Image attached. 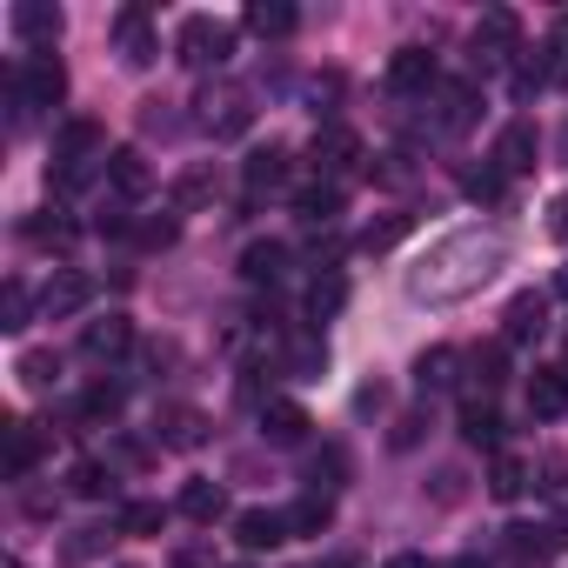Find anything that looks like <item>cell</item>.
<instances>
[{"label":"cell","mask_w":568,"mask_h":568,"mask_svg":"<svg viewBox=\"0 0 568 568\" xmlns=\"http://www.w3.org/2000/svg\"><path fill=\"white\" fill-rule=\"evenodd\" d=\"M114 415H121V388L114 382H94L81 395V422H114Z\"/></svg>","instance_id":"obj_37"},{"label":"cell","mask_w":568,"mask_h":568,"mask_svg":"<svg viewBox=\"0 0 568 568\" xmlns=\"http://www.w3.org/2000/svg\"><path fill=\"white\" fill-rule=\"evenodd\" d=\"M455 382H462V355H455V348H428V355L415 362V388H422V395H448Z\"/></svg>","instance_id":"obj_23"},{"label":"cell","mask_w":568,"mask_h":568,"mask_svg":"<svg viewBox=\"0 0 568 568\" xmlns=\"http://www.w3.org/2000/svg\"><path fill=\"white\" fill-rule=\"evenodd\" d=\"M194 108H201V114H194V128H201L207 141H241V134L254 128V108H247V94H241V88H207Z\"/></svg>","instance_id":"obj_5"},{"label":"cell","mask_w":568,"mask_h":568,"mask_svg":"<svg viewBox=\"0 0 568 568\" xmlns=\"http://www.w3.org/2000/svg\"><path fill=\"white\" fill-rule=\"evenodd\" d=\"M422 428H428L422 415H402V422H395V448H415V442H422Z\"/></svg>","instance_id":"obj_46"},{"label":"cell","mask_w":568,"mask_h":568,"mask_svg":"<svg viewBox=\"0 0 568 568\" xmlns=\"http://www.w3.org/2000/svg\"><path fill=\"white\" fill-rule=\"evenodd\" d=\"M475 114H481V88L475 81H442L435 88V128L442 134H468Z\"/></svg>","instance_id":"obj_11"},{"label":"cell","mask_w":568,"mask_h":568,"mask_svg":"<svg viewBox=\"0 0 568 568\" xmlns=\"http://www.w3.org/2000/svg\"><path fill=\"white\" fill-rule=\"evenodd\" d=\"M548 234L568 247V194H555V201H548Z\"/></svg>","instance_id":"obj_44"},{"label":"cell","mask_w":568,"mask_h":568,"mask_svg":"<svg viewBox=\"0 0 568 568\" xmlns=\"http://www.w3.org/2000/svg\"><path fill=\"white\" fill-rule=\"evenodd\" d=\"M114 54H121L128 68H148V61L161 54V34H154V14L141 8V0H134V8H121V14H114Z\"/></svg>","instance_id":"obj_7"},{"label":"cell","mask_w":568,"mask_h":568,"mask_svg":"<svg viewBox=\"0 0 568 568\" xmlns=\"http://www.w3.org/2000/svg\"><path fill=\"white\" fill-rule=\"evenodd\" d=\"M61 94H68V68H61L54 54H28V61L14 68V81H8V101H14L21 121L41 114V108H61Z\"/></svg>","instance_id":"obj_3"},{"label":"cell","mask_w":568,"mask_h":568,"mask_svg":"<svg viewBox=\"0 0 568 568\" xmlns=\"http://www.w3.org/2000/svg\"><path fill=\"white\" fill-rule=\"evenodd\" d=\"M108 181H114V194L141 201V194L154 187V168H148V154H141V148H114V154H108Z\"/></svg>","instance_id":"obj_21"},{"label":"cell","mask_w":568,"mask_h":568,"mask_svg":"<svg viewBox=\"0 0 568 568\" xmlns=\"http://www.w3.org/2000/svg\"><path fill=\"white\" fill-rule=\"evenodd\" d=\"M94 302V281L81 274V267H54L48 274V288H41V315L48 322H68V315H81Z\"/></svg>","instance_id":"obj_8"},{"label":"cell","mask_w":568,"mask_h":568,"mask_svg":"<svg viewBox=\"0 0 568 568\" xmlns=\"http://www.w3.org/2000/svg\"><path fill=\"white\" fill-rule=\"evenodd\" d=\"M295 214H302V221H315V227H328V221L342 214V187H335V181L302 187V194H295Z\"/></svg>","instance_id":"obj_27"},{"label":"cell","mask_w":568,"mask_h":568,"mask_svg":"<svg viewBox=\"0 0 568 568\" xmlns=\"http://www.w3.org/2000/svg\"><path fill=\"white\" fill-rule=\"evenodd\" d=\"M555 288H561V295H568V267H561V274H555Z\"/></svg>","instance_id":"obj_48"},{"label":"cell","mask_w":568,"mask_h":568,"mask_svg":"<svg viewBox=\"0 0 568 568\" xmlns=\"http://www.w3.org/2000/svg\"><path fill=\"white\" fill-rule=\"evenodd\" d=\"M462 435H468L475 448H501V415H495L488 402H468V408H462Z\"/></svg>","instance_id":"obj_28"},{"label":"cell","mask_w":568,"mask_h":568,"mask_svg":"<svg viewBox=\"0 0 568 568\" xmlns=\"http://www.w3.org/2000/svg\"><path fill=\"white\" fill-rule=\"evenodd\" d=\"M241 274L254 281V288H274V281L288 274V241H254V247L241 254Z\"/></svg>","instance_id":"obj_22"},{"label":"cell","mask_w":568,"mask_h":568,"mask_svg":"<svg viewBox=\"0 0 568 568\" xmlns=\"http://www.w3.org/2000/svg\"><path fill=\"white\" fill-rule=\"evenodd\" d=\"M174 234H181V227H174V221H141V241H148V247H168V241H174Z\"/></svg>","instance_id":"obj_45"},{"label":"cell","mask_w":568,"mask_h":568,"mask_svg":"<svg viewBox=\"0 0 568 568\" xmlns=\"http://www.w3.org/2000/svg\"><path fill=\"white\" fill-rule=\"evenodd\" d=\"M34 455H41L34 428H28V422H8V475H14V481H21V475L34 468Z\"/></svg>","instance_id":"obj_35"},{"label":"cell","mask_w":568,"mask_h":568,"mask_svg":"<svg viewBox=\"0 0 568 568\" xmlns=\"http://www.w3.org/2000/svg\"><path fill=\"white\" fill-rule=\"evenodd\" d=\"M541 68H548V88H568V14L548 28V41H541Z\"/></svg>","instance_id":"obj_33"},{"label":"cell","mask_w":568,"mask_h":568,"mask_svg":"<svg viewBox=\"0 0 568 568\" xmlns=\"http://www.w3.org/2000/svg\"><path fill=\"white\" fill-rule=\"evenodd\" d=\"M181 515H187V521H221V515H227V488L207 481V475H194V481L181 488Z\"/></svg>","instance_id":"obj_25"},{"label":"cell","mask_w":568,"mask_h":568,"mask_svg":"<svg viewBox=\"0 0 568 568\" xmlns=\"http://www.w3.org/2000/svg\"><path fill=\"white\" fill-rule=\"evenodd\" d=\"M462 187H468V201H488V207H495V201H501V187H508V181H501V174H495V168H468V174H462Z\"/></svg>","instance_id":"obj_39"},{"label":"cell","mask_w":568,"mask_h":568,"mask_svg":"<svg viewBox=\"0 0 568 568\" xmlns=\"http://www.w3.org/2000/svg\"><path fill=\"white\" fill-rule=\"evenodd\" d=\"M168 201H174V207H181V214H187V207H201V201H214V174H181V181H174V194H168Z\"/></svg>","instance_id":"obj_38"},{"label":"cell","mask_w":568,"mask_h":568,"mask_svg":"<svg viewBox=\"0 0 568 568\" xmlns=\"http://www.w3.org/2000/svg\"><path fill=\"white\" fill-rule=\"evenodd\" d=\"M68 488H74L81 501H101V495L114 488V475H108L101 462H74V468H68Z\"/></svg>","instance_id":"obj_36"},{"label":"cell","mask_w":568,"mask_h":568,"mask_svg":"<svg viewBox=\"0 0 568 568\" xmlns=\"http://www.w3.org/2000/svg\"><path fill=\"white\" fill-rule=\"evenodd\" d=\"M128 348H134V322H128V315H101V322L81 328V355H88L94 368H114Z\"/></svg>","instance_id":"obj_10"},{"label":"cell","mask_w":568,"mask_h":568,"mask_svg":"<svg viewBox=\"0 0 568 568\" xmlns=\"http://www.w3.org/2000/svg\"><path fill=\"white\" fill-rule=\"evenodd\" d=\"M174 568H214V555H207L201 541H181V548H174Z\"/></svg>","instance_id":"obj_43"},{"label":"cell","mask_w":568,"mask_h":568,"mask_svg":"<svg viewBox=\"0 0 568 568\" xmlns=\"http://www.w3.org/2000/svg\"><path fill=\"white\" fill-rule=\"evenodd\" d=\"M227 54H234V28H227V21H214V14H187V21H181V34H174V61H181V68L207 74V68H221Z\"/></svg>","instance_id":"obj_4"},{"label":"cell","mask_w":568,"mask_h":568,"mask_svg":"<svg viewBox=\"0 0 568 568\" xmlns=\"http://www.w3.org/2000/svg\"><path fill=\"white\" fill-rule=\"evenodd\" d=\"M54 375H61V362H54V355H28V362H21V382H28V388H48Z\"/></svg>","instance_id":"obj_41"},{"label":"cell","mask_w":568,"mask_h":568,"mask_svg":"<svg viewBox=\"0 0 568 568\" xmlns=\"http://www.w3.org/2000/svg\"><path fill=\"white\" fill-rule=\"evenodd\" d=\"M541 328H548V302L528 288V295H515L508 308H501V342L508 348H521V342H541Z\"/></svg>","instance_id":"obj_16"},{"label":"cell","mask_w":568,"mask_h":568,"mask_svg":"<svg viewBox=\"0 0 568 568\" xmlns=\"http://www.w3.org/2000/svg\"><path fill=\"white\" fill-rule=\"evenodd\" d=\"M382 568H428V555H388Z\"/></svg>","instance_id":"obj_47"},{"label":"cell","mask_w":568,"mask_h":568,"mask_svg":"<svg viewBox=\"0 0 568 568\" xmlns=\"http://www.w3.org/2000/svg\"><path fill=\"white\" fill-rule=\"evenodd\" d=\"M121 568H128V561H121Z\"/></svg>","instance_id":"obj_49"},{"label":"cell","mask_w":568,"mask_h":568,"mask_svg":"<svg viewBox=\"0 0 568 568\" xmlns=\"http://www.w3.org/2000/svg\"><path fill=\"white\" fill-rule=\"evenodd\" d=\"M535 121H508L501 134H495V154H488V168L501 174V181H515V174H535Z\"/></svg>","instance_id":"obj_9"},{"label":"cell","mask_w":568,"mask_h":568,"mask_svg":"<svg viewBox=\"0 0 568 568\" xmlns=\"http://www.w3.org/2000/svg\"><path fill=\"white\" fill-rule=\"evenodd\" d=\"M308 428H315V422H308L302 402H267V408H261V435H267L274 448H302Z\"/></svg>","instance_id":"obj_17"},{"label":"cell","mask_w":568,"mask_h":568,"mask_svg":"<svg viewBox=\"0 0 568 568\" xmlns=\"http://www.w3.org/2000/svg\"><path fill=\"white\" fill-rule=\"evenodd\" d=\"M28 241H34V247H54V254H61V247L74 241V227H68V221H28Z\"/></svg>","instance_id":"obj_40"},{"label":"cell","mask_w":568,"mask_h":568,"mask_svg":"<svg viewBox=\"0 0 568 568\" xmlns=\"http://www.w3.org/2000/svg\"><path fill=\"white\" fill-rule=\"evenodd\" d=\"M528 415L535 422H561L568 415V368H535L528 375Z\"/></svg>","instance_id":"obj_18"},{"label":"cell","mask_w":568,"mask_h":568,"mask_svg":"<svg viewBox=\"0 0 568 568\" xmlns=\"http://www.w3.org/2000/svg\"><path fill=\"white\" fill-rule=\"evenodd\" d=\"M241 181H247V207H254L261 194H274L281 181H288V148H274V141H267V148H254V154H247V168H241Z\"/></svg>","instance_id":"obj_19"},{"label":"cell","mask_w":568,"mask_h":568,"mask_svg":"<svg viewBox=\"0 0 568 568\" xmlns=\"http://www.w3.org/2000/svg\"><path fill=\"white\" fill-rule=\"evenodd\" d=\"M234 541L241 548H281V541H288V515H274V508H241L234 515Z\"/></svg>","instance_id":"obj_20"},{"label":"cell","mask_w":568,"mask_h":568,"mask_svg":"<svg viewBox=\"0 0 568 568\" xmlns=\"http://www.w3.org/2000/svg\"><path fill=\"white\" fill-rule=\"evenodd\" d=\"M308 161H315V174H348L355 161H362V134H348V128H322L315 134V148H308Z\"/></svg>","instance_id":"obj_15"},{"label":"cell","mask_w":568,"mask_h":568,"mask_svg":"<svg viewBox=\"0 0 568 568\" xmlns=\"http://www.w3.org/2000/svg\"><path fill=\"white\" fill-rule=\"evenodd\" d=\"M108 134H101V121H88V114H74V121H61V134H54V154H48V187L54 194H74L94 168L108 174Z\"/></svg>","instance_id":"obj_2"},{"label":"cell","mask_w":568,"mask_h":568,"mask_svg":"<svg viewBox=\"0 0 568 568\" xmlns=\"http://www.w3.org/2000/svg\"><path fill=\"white\" fill-rule=\"evenodd\" d=\"M388 88H395V94H428V88H442V81H435V54H428V48H395V54H388Z\"/></svg>","instance_id":"obj_14"},{"label":"cell","mask_w":568,"mask_h":568,"mask_svg":"<svg viewBox=\"0 0 568 568\" xmlns=\"http://www.w3.org/2000/svg\"><path fill=\"white\" fill-rule=\"evenodd\" d=\"M114 528H121V535H161V528H168V508H161V501H128V508L114 515Z\"/></svg>","instance_id":"obj_32"},{"label":"cell","mask_w":568,"mask_h":568,"mask_svg":"<svg viewBox=\"0 0 568 568\" xmlns=\"http://www.w3.org/2000/svg\"><path fill=\"white\" fill-rule=\"evenodd\" d=\"M28 322H34V295H28V281H8V288H0V328L21 335Z\"/></svg>","instance_id":"obj_31"},{"label":"cell","mask_w":568,"mask_h":568,"mask_svg":"<svg viewBox=\"0 0 568 568\" xmlns=\"http://www.w3.org/2000/svg\"><path fill=\"white\" fill-rule=\"evenodd\" d=\"M402 234H408V221H402V214H388L382 227H368V234H362V247H395Z\"/></svg>","instance_id":"obj_42"},{"label":"cell","mask_w":568,"mask_h":568,"mask_svg":"<svg viewBox=\"0 0 568 568\" xmlns=\"http://www.w3.org/2000/svg\"><path fill=\"white\" fill-rule=\"evenodd\" d=\"M468 368H475V375H468V382H475V402H481V395H495V388L508 382V355H501V348H481Z\"/></svg>","instance_id":"obj_34"},{"label":"cell","mask_w":568,"mask_h":568,"mask_svg":"<svg viewBox=\"0 0 568 568\" xmlns=\"http://www.w3.org/2000/svg\"><path fill=\"white\" fill-rule=\"evenodd\" d=\"M154 442H161V448H174V455H194V448L207 442V415H201V408H187V402H174V408H161V415H154Z\"/></svg>","instance_id":"obj_12"},{"label":"cell","mask_w":568,"mask_h":568,"mask_svg":"<svg viewBox=\"0 0 568 568\" xmlns=\"http://www.w3.org/2000/svg\"><path fill=\"white\" fill-rule=\"evenodd\" d=\"M515 41H521V21H515L508 8H488L481 28H475V68H481V74H501V68L515 61Z\"/></svg>","instance_id":"obj_6"},{"label":"cell","mask_w":568,"mask_h":568,"mask_svg":"<svg viewBox=\"0 0 568 568\" xmlns=\"http://www.w3.org/2000/svg\"><path fill=\"white\" fill-rule=\"evenodd\" d=\"M342 308H348V281H342L335 267H328V274H315V281H308V322L322 328V322H335Z\"/></svg>","instance_id":"obj_24"},{"label":"cell","mask_w":568,"mask_h":568,"mask_svg":"<svg viewBox=\"0 0 568 568\" xmlns=\"http://www.w3.org/2000/svg\"><path fill=\"white\" fill-rule=\"evenodd\" d=\"M501 267H508V241H501L495 227H455V234L428 241V247L408 261V274H402V281H408V295H415V302L448 308V302L481 295Z\"/></svg>","instance_id":"obj_1"},{"label":"cell","mask_w":568,"mask_h":568,"mask_svg":"<svg viewBox=\"0 0 568 568\" xmlns=\"http://www.w3.org/2000/svg\"><path fill=\"white\" fill-rule=\"evenodd\" d=\"M247 28H254L261 41H281V34L302 28V14L288 8V0H254V8H247Z\"/></svg>","instance_id":"obj_26"},{"label":"cell","mask_w":568,"mask_h":568,"mask_svg":"<svg viewBox=\"0 0 568 568\" xmlns=\"http://www.w3.org/2000/svg\"><path fill=\"white\" fill-rule=\"evenodd\" d=\"M8 28H14L21 41H34V48H54V41H61V8H54V0H14Z\"/></svg>","instance_id":"obj_13"},{"label":"cell","mask_w":568,"mask_h":568,"mask_svg":"<svg viewBox=\"0 0 568 568\" xmlns=\"http://www.w3.org/2000/svg\"><path fill=\"white\" fill-rule=\"evenodd\" d=\"M335 521V501L328 495H302L295 508H288V535H322Z\"/></svg>","instance_id":"obj_30"},{"label":"cell","mask_w":568,"mask_h":568,"mask_svg":"<svg viewBox=\"0 0 568 568\" xmlns=\"http://www.w3.org/2000/svg\"><path fill=\"white\" fill-rule=\"evenodd\" d=\"M528 488V462L521 455H495V468H488V495L495 501H515Z\"/></svg>","instance_id":"obj_29"}]
</instances>
